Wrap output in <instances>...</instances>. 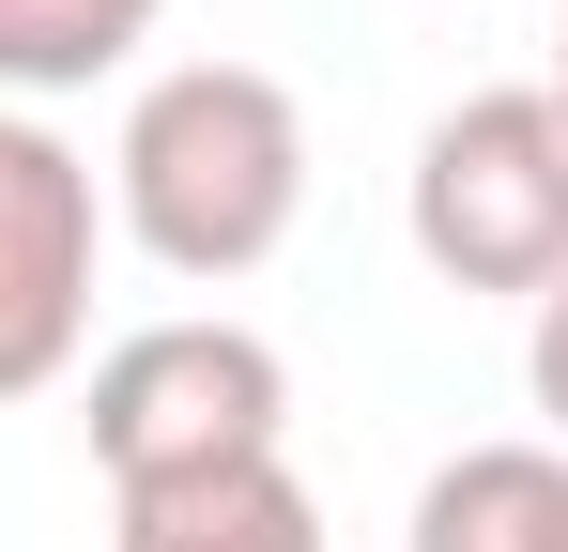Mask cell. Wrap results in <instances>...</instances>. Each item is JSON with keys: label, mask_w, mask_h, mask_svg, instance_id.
Masks as SVG:
<instances>
[{"label": "cell", "mask_w": 568, "mask_h": 552, "mask_svg": "<svg viewBox=\"0 0 568 552\" xmlns=\"http://www.w3.org/2000/svg\"><path fill=\"white\" fill-rule=\"evenodd\" d=\"M307 215V108L262 62H170L139 78L123 139H108V231L185 292L262 276Z\"/></svg>", "instance_id": "cell-1"}, {"label": "cell", "mask_w": 568, "mask_h": 552, "mask_svg": "<svg viewBox=\"0 0 568 552\" xmlns=\"http://www.w3.org/2000/svg\"><path fill=\"white\" fill-rule=\"evenodd\" d=\"M93 476L108 507L139 491H200V476H246V460H292V368L262 323H139L93 354Z\"/></svg>", "instance_id": "cell-2"}, {"label": "cell", "mask_w": 568, "mask_h": 552, "mask_svg": "<svg viewBox=\"0 0 568 552\" xmlns=\"http://www.w3.org/2000/svg\"><path fill=\"white\" fill-rule=\"evenodd\" d=\"M399 231H415V262L446 276V292H554L568 276V123L554 92H462L430 139H415V170H399Z\"/></svg>", "instance_id": "cell-3"}, {"label": "cell", "mask_w": 568, "mask_h": 552, "mask_svg": "<svg viewBox=\"0 0 568 552\" xmlns=\"http://www.w3.org/2000/svg\"><path fill=\"white\" fill-rule=\"evenodd\" d=\"M108 184L47 108H0V399H47L93 338Z\"/></svg>", "instance_id": "cell-4"}, {"label": "cell", "mask_w": 568, "mask_h": 552, "mask_svg": "<svg viewBox=\"0 0 568 552\" xmlns=\"http://www.w3.org/2000/svg\"><path fill=\"white\" fill-rule=\"evenodd\" d=\"M415 552H568V446H462L415 491Z\"/></svg>", "instance_id": "cell-5"}, {"label": "cell", "mask_w": 568, "mask_h": 552, "mask_svg": "<svg viewBox=\"0 0 568 552\" xmlns=\"http://www.w3.org/2000/svg\"><path fill=\"white\" fill-rule=\"evenodd\" d=\"M108 552H338L307 476L292 460H246V476H200V491H139L108 507Z\"/></svg>", "instance_id": "cell-6"}, {"label": "cell", "mask_w": 568, "mask_h": 552, "mask_svg": "<svg viewBox=\"0 0 568 552\" xmlns=\"http://www.w3.org/2000/svg\"><path fill=\"white\" fill-rule=\"evenodd\" d=\"M154 16H170V0H0V92L47 108V92L123 78V62L154 47Z\"/></svg>", "instance_id": "cell-7"}, {"label": "cell", "mask_w": 568, "mask_h": 552, "mask_svg": "<svg viewBox=\"0 0 568 552\" xmlns=\"http://www.w3.org/2000/svg\"><path fill=\"white\" fill-rule=\"evenodd\" d=\"M523 384H538V446H568V276L538 292V323H523Z\"/></svg>", "instance_id": "cell-8"}, {"label": "cell", "mask_w": 568, "mask_h": 552, "mask_svg": "<svg viewBox=\"0 0 568 552\" xmlns=\"http://www.w3.org/2000/svg\"><path fill=\"white\" fill-rule=\"evenodd\" d=\"M538 92H554V123H568V16H554V78H538Z\"/></svg>", "instance_id": "cell-9"}]
</instances>
